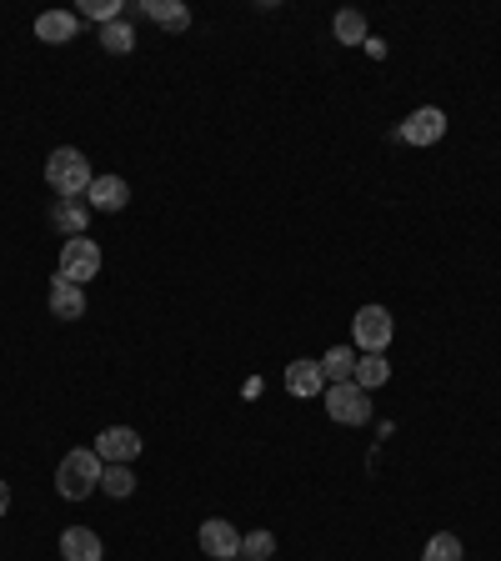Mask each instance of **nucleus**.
<instances>
[{
    "label": "nucleus",
    "mask_w": 501,
    "mask_h": 561,
    "mask_svg": "<svg viewBox=\"0 0 501 561\" xmlns=\"http://www.w3.org/2000/svg\"><path fill=\"white\" fill-rule=\"evenodd\" d=\"M101 471H106V461L96 456V446H76V451H66L61 466H56V491H61L66 501H86V496L101 486Z\"/></svg>",
    "instance_id": "f257e3e1"
},
{
    "label": "nucleus",
    "mask_w": 501,
    "mask_h": 561,
    "mask_svg": "<svg viewBox=\"0 0 501 561\" xmlns=\"http://www.w3.org/2000/svg\"><path fill=\"white\" fill-rule=\"evenodd\" d=\"M46 181H51V191L56 196H66V201H76V196H86L91 191V161L76 151V146H61V151H51V161H46Z\"/></svg>",
    "instance_id": "f03ea898"
},
{
    "label": "nucleus",
    "mask_w": 501,
    "mask_h": 561,
    "mask_svg": "<svg viewBox=\"0 0 501 561\" xmlns=\"http://www.w3.org/2000/svg\"><path fill=\"white\" fill-rule=\"evenodd\" d=\"M96 276H101V246H96L91 236H71V241L61 246V281L86 286V281H96Z\"/></svg>",
    "instance_id": "7ed1b4c3"
},
{
    "label": "nucleus",
    "mask_w": 501,
    "mask_h": 561,
    "mask_svg": "<svg viewBox=\"0 0 501 561\" xmlns=\"http://www.w3.org/2000/svg\"><path fill=\"white\" fill-rule=\"evenodd\" d=\"M326 411H331V421H341V426H366V421H371V391H361L356 381H336V386L326 391Z\"/></svg>",
    "instance_id": "20e7f679"
},
{
    "label": "nucleus",
    "mask_w": 501,
    "mask_h": 561,
    "mask_svg": "<svg viewBox=\"0 0 501 561\" xmlns=\"http://www.w3.org/2000/svg\"><path fill=\"white\" fill-rule=\"evenodd\" d=\"M351 336H356L361 356H366V351H386V346H391V311H386V306H361V311L351 316Z\"/></svg>",
    "instance_id": "39448f33"
},
{
    "label": "nucleus",
    "mask_w": 501,
    "mask_h": 561,
    "mask_svg": "<svg viewBox=\"0 0 501 561\" xmlns=\"http://www.w3.org/2000/svg\"><path fill=\"white\" fill-rule=\"evenodd\" d=\"M91 446H96V456H101L106 466H131V461L141 456V436H136L131 426H106Z\"/></svg>",
    "instance_id": "423d86ee"
},
{
    "label": "nucleus",
    "mask_w": 501,
    "mask_h": 561,
    "mask_svg": "<svg viewBox=\"0 0 501 561\" xmlns=\"http://www.w3.org/2000/svg\"><path fill=\"white\" fill-rule=\"evenodd\" d=\"M201 551L211 561H231V556H241V531L231 521L211 516V521H201Z\"/></svg>",
    "instance_id": "0eeeda50"
},
{
    "label": "nucleus",
    "mask_w": 501,
    "mask_h": 561,
    "mask_svg": "<svg viewBox=\"0 0 501 561\" xmlns=\"http://www.w3.org/2000/svg\"><path fill=\"white\" fill-rule=\"evenodd\" d=\"M441 136H446V111H436V106L411 111V121L401 126V141H411V146H436Z\"/></svg>",
    "instance_id": "6e6552de"
},
{
    "label": "nucleus",
    "mask_w": 501,
    "mask_h": 561,
    "mask_svg": "<svg viewBox=\"0 0 501 561\" xmlns=\"http://www.w3.org/2000/svg\"><path fill=\"white\" fill-rule=\"evenodd\" d=\"M86 196H91V211H106V216H116V211L131 206V186L121 176H96Z\"/></svg>",
    "instance_id": "1a4fd4ad"
},
{
    "label": "nucleus",
    "mask_w": 501,
    "mask_h": 561,
    "mask_svg": "<svg viewBox=\"0 0 501 561\" xmlns=\"http://www.w3.org/2000/svg\"><path fill=\"white\" fill-rule=\"evenodd\" d=\"M101 536L91 526H66L61 531V561H101Z\"/></svg>",
    "instance_id": "9d476101"
},
{
    "label": "nucleus",
    "mask_w": 501,
    "mask_h": 561,
    "mask_svg": "<svg viewBox=\"0 0 501 561\" xmlns=\"http://www.w3.org/2000/svg\"><path fill=\"white\" fill-rule=\"evenodd\" d=\"M51 316H56V321H81V316H86V291L56 276V281H51Z\"/></svg>",
    "instance_id": "9b49d317"
},
{
    "label": "nucleus",
    "mask_w": 501,
    "mask_h": 561,
    "mask_svg": "<svg viewBox=\"0 0 501 561\" xmlns=\"http://www.w3.org/2000/svg\"><path fill=\"white\" fill-rule=\"evenodd\" d=\"M286 386H291V396H321L326 391V371H321V361H291L286 366Z\"/></svg>",
    "instance_id": "f8f14e48"
},
{
    "label": "nucleus",
    "mask_w": 501,
    "mask_h": 561,
    "mask_svg": "<svg viewBox=\"0 0 501 561\" xmlns=\"http://www.w3.org/2000/svg\"><path fill=\"white\" fill-rule=\"evenodd\" d=\"M36 36L51 41V46H66V41H76V16H71V11H46V16L36 21Z\"/></svg>",
    "instance_id": "ddd939ff"
},
{
    "label": "nucleus",
    "mask_w": 501,
    "mask_h": 561,
    "mask_svg": "<svg viewBox=\"0 0 501 561\" xmlns=\"http://www.w3.org/2000/svg\"><path fill=\"white\" fill-rule=\"evenodd\" d=\"M386 376H391V366H386V356L381 351H366V356H356V386L361 391H376V386H386Z\"/></svg>",
    "instance_id": "4468645a"
},
{
    "label": "nucleus",
    "mask_w": 501,
    "mask_h": 561,
    "mask_svg": "<svg viewBox=\"0 0 501 561\" xmlns=\"http://www.w3.org/2000/svg\"><path fill=\"white\" fill-rule=\"evenodd\" d=\"M156 26H166V31H186L191 26V11L181 6V0H151V6H141Z\"/></svg>",
    "instance_id": "2eb2a0df"
},
{
    "label": "nucleus",
    "mask_w": 501,
    "mask_h": 561,
    "mask_svg": "<svg viewBox=\"0 0 501 561\" xmlns=\"http://www.w3.org/2000/svg\"><path fill=\"white\" fill-rule=\"evenodd\" d=\"M321 371H326L331 386H336V381H351V376H356V351H351V346H331V351L321 356Z\"/></svg>",
    "instance_id": "dca6fc26"
},
{
    "label": "nucleus",
    "mask_w": 501,
    "mask_h": 561,
    "mask_svg": "<svg viewBox=\"0 0 501 561\" xmlns=\"http://www.w3.org/2000/svg\"><path fill=\"white\" fill-rule=\"evenodd\" d=\"M101 46H106L111 56H131V51H136V31H131V21L121 16V21L101 26Z\"/></svg>",
    "instance_id": "f3484780"
},
{
    "label": "nucleus",
    "mask_w": 501,
    "mask_h": 561,
    "mask_svg": "<svg viewBox=\"0 0 501 561\" xmlns=\"http://www.w3.org/2000/svg\"><path fill=\"white\" fill-rule=\"evenodd\" d=\"M331 31H336L341 46H366V16H361V11H341V16L331 21Z\"/></svg>",
    "instance_id": "a211bd4d"
},
{
    "label": "nucleus",
    "mask_w": 501,
    "mask_h": 561,
    "mask_svg": "<svg viewBox=\"0 0 501 561\" xmlns=\"http://www.w3.org/2000/svg\"><path fill=\"white\" fill-rule=\"evenodd\" d=\"M101 491H106V496H116V501H121V496H131V491H136L131 466H106V471H101Z\"/></svg>",
    "instance_id": "6ab92c4d"
},
{
    "label": "nucleus",
    "mask_w": 501,
    "mask_h": 561,
    "mask_svg": "<svg viewBox=\"0 0 501 561\" xmlns=\"http://www.w3.org/2000/svg\"><path fill=\"white\" fill-rule=\"evenodd\" d=\"M241 556H246V561H271V556H276V536H271V531L241 536Z\"/></svg>",
    "instance_id": "aec40b11"
},
{
    "label": "nucleus",
    "mask_w": 501,
    "mask_h": 561,
    "mask_svg": "<svg viewBox=\"0 0 501 561\" xmlns=\"http://www.w3.org/2000/svg\"><path fill=\"white\" fill-rule=\"evenodd\" d=\"M421 561H461V541L451 536V531H436L431 541H426V556Z\"/></svg>",
    "instance_id": "412c9836"
},
{
    "label": "nucleus",
    "mask_w": 501,
    "mask_h": 561,
    "mask_svg": "<svg viewBox=\"0 0 501 561\" xmlns=\"http://www.w3.org/2000/svg\"><path fill=\"white\" fill-rule=\"evenodd\" d=\"M81 16H91V21L111 26V21H121V16H126V6H121V0H81Z\"/></svg>",
    "instance_id": "4be33fe9"
},
{
    "label": "nucleus",
    "mask_w": 501,
    "mask_h": 561,
    "mask_svg": "<svg viewBox=\"0 0 501 561\" xmlns=\"http://www.w3.org/2000/svg\"><path fill=\"white\" fill-rule=\"evenodd\" d=\"M51 221H56L61 231H71V236H86V231H81V226H86V211H81V206H56Z\"/></svg>",
    "instance_id": "5701e85b"
},
{
    "label": "nucleus",
    "mask_w": 501,
    "mask_h": 561,
    "mask_svg": "<svg viewBox=\"0 0 501 561\" xmlns=\"http://www.w3.org/2000/svg\"><path fill=\"white\" fill-rule=\"evenodd\" d=\"M6 511H11V486L0 481V516H6Z\"/></svg>",
    "instance_id": "b1692460"
}]
</instances>
